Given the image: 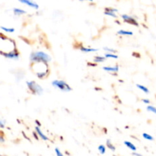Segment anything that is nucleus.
I'll return each mask as SVG.
<instances>
[{
    "label": "nucleus",
    "mask_w": 156,
    "mask_h": 156,
    "mask_svg": "<svg viewBox=\"0 0 156 156\" xmlns=\"http://www.w3.org/2000/svg\"><path fill=\"white\" fill-rule=\"evenodd\" d=\"M106 144H107V146H108V149H111V150L112 151V152H115L116 148H115V146H114V145L112 144V143H111V140H107Z\"/></svg>",
    "instance_id": "f8f14e48"
},
{
    "label": "nucleus",
    "mask_w": 156,
    "mask_h": 156,
    "mask_svg": "<svg viewBox=\"0 0 156 156\" xmlns=\"http://www.w3.org/2000/svg\"><path fill=\"white\" fill-rule=\"evenodd\" d=\"M98 149L99 152H100L101 154H102V155H104V154L106 152V148H105V146H104V145H100Z\"/></svg>",
    "instance_id": "a211bd4d"
},
{
    "label": "nucleus",
    "mask_w": 156,
    "mask_h": 156,
    "mask_svg": "<svg viewBox=\"0 0 156 156\" xmlns=\"http://www.w3.org/2000/svg\"><path fill=\"white\" fill-rule=\"evenodd\" d=\"M19 2H20L23 3V4H25L27 5L30 6V7L34 8V9H39V5L34 1H30V0H20Z\"/></svg>",
    "instance_id": "39448f33"
},
{
    "label": "nucleus",
    "mask_w": 156,
    "mask_h": 156,
    "mask_svg": "<svg viewBox=\"0 0 156 156\" xmlns=\"http://www.w3.org/2000/svg\"><path fill=\"white\" fill-rule=\"evenodd\" d=\"M147 111H149V112H152L153 114H155L156 115V108L154 106H152V105H149L147 107Z\"/></svg>",
    "instance_id": "aec40b11"
},
{
    "label": "nucleus",
    "mask_w": 156,
    "mask_h": 156,
    "mask_svg": "<svg viewBox=\"0 0 156 156\" xmlns=\"http://www.w3.org/2000/svg\"><path fill=\"white\" fill-rule=\"evenodd\" d=\"M5 124V122L4 120H0V127L4 128Z\"/></svg>",
    "instance_id": "a878e982"
},
{
    "label": "nucleus",
    "mask_w": 156,
    "mask_h": 156,
    "mask_svg": "<svg viewBox=\"0 0 156 156\" xmlns=\"http://www.w3.org/2000/svg\"><path fill=\"white\" fill-rule=\"evenodd\" d=\"M33 135H34V137L37 140H39V138H38V135L36 132H33Z\"/></svg>",
    "instance_id": "bb28decb"
},
{
    "label": "nucleus",
    "mask_w": 156,
    "mask_h": 156,
    "mask_svg": "<svg viewBox=\"0 0 156 156\" xmlns=\"http://www.w3.org/2000/svg\"><path fill=\"white\" fill-rule=\"evenodd\" d=\"M136 87H137V88H140V90H142V91H143L144 93H146V94H149V88H146V87L144 86V85H140V84H137Z\"/></svg>",
    "instance_id": "4468645a"
},
{
    "label": "nucleus",
    "mask_w": 156,
    "mask_h": 156,
    "mask_svg": "<svg viewBox=\"0 0 156 156\" xmlns=\"http://www.w3.org/2000/svg\"><path fill=\"white\" fill-rule=\"evenodd\" d=\"M143 137L144 139H146V140H149V141H153L154 140V137L152 136H151L150 134L146 133H143Z\"/></svg>",
    "instance_id": "dca6fc26"
},
{
    "label": "nucleus",
    "mask_w": 156,
    "mask_h": 156,
    "mask_svg": "<svg viewBox=\"0 0 156 156\" xmlns=\"http://www.w3.org/2000/svg\"><path fill=\"white\" fill-rule=\"evenodd\" d=\"M133 155H134V156H143L141 155V154L137 153V152H133Z\"/></svg>",
    "instance_id": "c85d7f7f"
},
{
    "label": "nucleus",
    "mask_w": 156,
    "mask_h": 156,
    "mask_svg": "<svg viewBox=\"0 0 156 156\" xmlns=\"http://www.w3.org/2000/svg\"><path fill=\"white\" fill-rule=\"evenodd\" d=\"M27 85V88H29L30 91H31L33 94H42L44 92V88L39 85V84L37 83L34 81H27L26 82Z\"/></svg>",
    "instance_id": "f03ea898"
},
{
    "label": "nucleus",
    "mask_w": 156,
    "mask_h": 156,
    "mask_svg": "<svg viewBox=\"0 0 156 156\" xmlns=\"http://www.w3.org/2000/svg\"><path fill=\"white\" fill-rule=\"evenodd\" d=\"M35 123H36L37 124V126H38V127H40V126H41V123H40V121H39V120H35Z\"/></svg>",
    "instance_id": "cd10ccee"
},
{
    "label": "nucleus",
    "mask_w": 156,
    "mask_h": 156,
    "mask_svg": "<svg viewBox=\"0 0 156 156\" xmlns=\"http://www.w3.org/2000/svg\"><path fill=\"white\" fill-rule=\"evenodd\" d=\"M4 141H5V140H4V138H3L2 135V134H0V142L3 143Z\"/></svg>",
    "instance_id": "c756f323"
},
{
    "label": "nucleus",
    "mask_w": 156,
    "mask_h": 156,
    "mask_svg": "<svg viewBox=\"0 0 156 156\" xmlns=\"http://www.w3.org/2000/svg\"><path fill=\"white\" fill-rule=\"evenodd\" d=\"M143 102L144 104H146V105H149V104H150V100L149 99H147V98H144L143 99Z\"/></svg>",
    "instance_id": "393cba45"
},
{
    "label": "nucleus",
    "mask_w": 156,
    "mask_h": 156,
    "mask_svg": "<svg viewBox=\"0 0 156 156\" xmlns=\"http://www.w3.org/2000/svg\"><path fill=\"white\" fill-rule=\"evenodd\" d=\"M124 145L126 146V147L129 148V149H131L132 151H134V152H136V146L134 144H133L132 143H130V142L129 141H124Z\"/></svg>",
    "instance_id": "9d476101"
},
{
    "label": "nucleus",
    "mask_w": 156,
    "mask_h": 156,
    "mask_svg": "<svg viewBox=\"0 0 156 156\" xmlns=\"http://www.w3.org/2000/svg\"><path fill=\"white\" fill-rule=\"evenodd\" d=\"M1 29L2 30H5V31H6V32H9V33H12V32L15 31V29L14 28H8V27H2V26L1 27Z\"/></svg>",
    "instance_id": "4be33fe9"
},
{
    "label": "nucleus",
    "mask_w": 156,
    "mask_h": 156,
    "mask_svg": "<svg viewBox=\"0 0 156 156\" xmlns=\"http://www.w3.org/2000/svg\"><path fill=\"white\" fill-rule=\"evenodd\" d=\"M35 132L37 133V135L41 137L43 140H44V141H47V140H48V137H47V136H46L45 134L42 132V131H41V129H40V127L36 126V127H35Z\"/></svg>",
    "instance_id": "0eeeda50"
},
{
    "label": "nucleus",
    "mask_w": 156,
    "mask_h": 156,
    "mask_svg": "<svg viewBox=\"0 0 156 156\" xmlns=\"http://www.w3.org/2000/svg\"><path fill=\"white\" fill-rule=\"evenodd\" d=\"M122 19L125 21L126 23H128L129 24H132V25L135 26H139L138 21H136V18H134L133 17L129 16V15H126V14H124V15H122Z\"/></svg>",
    "instance_id": "20e7f679"
},
{
    "label": "nucleus",
    "mask_w": 156,
    "mask_h": 156,
    "mask_svg": "<svg viewBox=\"0 0 156 156\" xmlns=\"http://www.w3.org/2000/svg\"><path fill=\"white\" fill-rule=\"evenodd\" d=\"M105 58H114V59H117L118 58V56L117 55L114 54V53H105Z\"/></svg>",
    "instance_id": "6ab92c4d"
},
{
    "label": "nucleus",
    "mask_w": 156,
    "mask_h": 156,
    "mask_svg": "<svg viewBox=\"0 0 156 156\" xmlns=\"http://www.w3.org/2000/svg\"><path fill=\"white\" fill-rule=\"evenodd\" d=\"M104 50H105V51L108 52V53H117V50H114V49H113V48H109V47H105V48H104Z\"/></svg>",
    "instance_id": "412c9836"
},
{
    "label": "nucleus",
    "mask_w": 156,
    "mask_h": 156,
    "mask_svg": "<svg viewBox=\"0 0 156 156\" xmlns=\"http://www.w3.org/2000/svg\"><path fill=\"white\" fill-rule=\"evenodd\" d=\"M55 152H56V156H64L63 154H62V152H61V151L59 150V149H58V148H56V149H55Z\"/></svg>",
    "instance_id": "b1692460"
},
{
    "label": "nucleus",
    "mask_w": 156,
    "mask_h": 156,
    "mask_svg": "<svg viewBox=\"0 0 156 156\" xmlns=\"http://www.w3.org/2000/svg\"><path fill=\"white\" fill-rule=\"evenodd\" d=\"M79 50L85 53H90V52H96L98 51V49H94V48H88V47H84L82 46L79 47Z\"/></svg>",
    "instance_id": "1a4fd4ad"
},
{
    "label": "nucleus",
    "mask_w": 156,
    "mask_h": 156,
    "mask_svg": "<svg viewBox=\"0 0 156 156\" xmlns=\"http://www.w3.org/2000/svg\"><path fill=\"white\" fill-rule=\"evenodd\" d=\"M117 34L120 35H129V36H132L133 34L132 31H129V30H120L117 31Z\"/></svg>",
    "instance_id": "9b49d317"
},
{
    "label": "nucleus",
    "mask_w": 156,
    "mask_h": 156,
    "mask_svg": "<svg viewBox=\"0 0 156 156\" xmlns=\"http://www.w3.org/2000/svg\"><path fill=\"white\" fill-rule=\"evenodd\" d=\"M52 85L57 88L60 91H64V92H69V91H72V88L70 87V85L63 80L53 81L52 82Z\"/></svg>",
    "instance_id": "7ed1b4c3"
},
{
    "label": "nucleus",
    "mask_w": 156,
    "mask_h": 156,
    "mask_svg": "<svg viewBox=\"0 0 156 156\" xmlns=\"http://www.w3.org/2000/svg\"><path fill=\"white\" fill-rule=\"evenodd\" d=\"M106 58L105 56H94V62H102L104 61H105Z\"/></svg>",
    "instance_id": "2eb2a0df"
},
{
    "label": "nucleus",
    "mask_w": 156,
    "mask_h": 156,
    "mask_svg": "<svg viewBox=\"0 0 156 156\" xmlns=\"http://www.w3.org/2000/svg\"><path fill=\"white\" fill-rule=\"evenodd\" d=\"M116 22H117V24H120V21H116Z\"/></svg>",
    "instance_id": "7c9ffc66"
},
{
    "label": "nucleus",
    "mask_w": 156,
    "mask_h": 156,
    "mask_svg": "<svg viewBox=\"0 0 156 156\" xmlns=\"http://www.w3.org/2000/svg\"><path fill=\"white\" fill-rule=\"evenodd\" d=\"M13 11L15 15H23V14L26 13V11L23 10V9H18V8H15V9H13Z\"/></svg>",
    "instance_id": "ddd939ff"
},
{
    "label": "nucleus",
    "mask_w": 156,
    "mask_h": 156,
    "mask_svg": "<svg viewBox=\"0 0 156 156\" xmlns=\"http://www.w3.org/2000/svg\"><path fill=\"white\" fill-rule=\"evenodd\" d=\"M103 69L107 72H113V73H117L119 71V66H104Z\"/></svg>",
    "instance_id": "6e6552de"
},
{
    "label": "nucleus",
    "mask_w": 156,
    "mask_h": 156,
    "mask_svg": "<svg viewBox=\"0 0 156 156\" xmlns=\"http://www.w3.org/2000/svg\"><path fill=\"white\" fill-rule=\"evenodd\" d=\"M3 56H5V57L9 58V59H18V56H19V54H18V52L16 51V50H13V51H11L9 53H5Z\"/></svg>",
    "instance_id": "423d86ee"
},
{
    "label": "nucleus",
    "mask_w": 156,
    "mask_h": 156,
    "mask_svg": "<svg viewBox=\"0 0 156 156\" xmlns=\"http://www.w3.org/2000/svg\"><path fill=\"white\" fill-rule=\"evenodd\" d=\"M105 15H108V16H111L113 17V18H117V15H116V13H113V12H105Z\"/></svg>",
    "instance_id": "5701e85b"
},
{
    "label": "nucleus",
    "mask_w": 156,
    "mask_h": 156,
    "mask_svg": "<svg viewBox=\"0 0 156 156\" xmlns=\"http://www.w3.org/2000/svg\"><path fill=\"white\" fill-rule=\"evenodd\" d=\"M30 60L32 62H47L51 61V57L50 55L43 51L32 52L30 55Z\"/></svg>",
    "instance_id": "f257e3e1"
},
{
    "label": "nucleus",
    "mask_w": 156,
    "mask_h": 156,
    "mask_svg": "<svg viewBox=\"0 0 156 156\" xmlns=\"http://www.w3.org/2000/svg\"><path fill=\"white\" fill-rule=\"evenodd\" d=\"M105 12H113V13H116V12H118V9H114V8L111 7H107L105 9Z\"/></svg>",
    "instance_id": "f3484780"
}]
</instances>
